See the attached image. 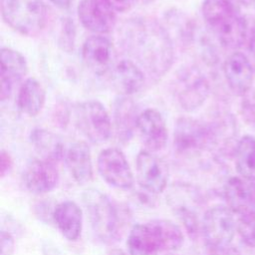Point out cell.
<instances>
[{
	"mask_svg": "<svg viewBox=\"0 0 255 255\" xmlns=\"http://www.w3.org/2000/svg\"><path fill=\"white\" fill-rule=\"evenodd\" d=\"M127 46L149 71L161 74L171 64L172 50L168 37L160 26L146 21L129 26Z\"/></svg>",
	"mask_w": 255,
	"mask_h": 255,
	"instance_id": "cell-1",
	"label": "cell"
},
{
	"mask_svg": "<svg viewBox=\"0 0 255 255\" xmlns=\"http://www.w3.org/2000/svg\"><path fill=\"white\" fill-rule=\"evenodd\" d=\"M183 242L180 227L166 219H154L132 227L128 238L129 255H162Z\"/></svg>",
	"mask_w": 255,
	"mask_h": 255,
	"instance_id": "cell-2",
	"label": "cell"
},
{
	"mask_svg": "<svg viewBox=\"0 0 255 255\" xmlns=\"http://www.w3.org/2000/svg\"><path fill=\"white\" fill-rule=\"evenodd\" d=\"M82 197L96 236L106 244L119 241L126 224L125 212L98 189L89 188Z\"/></svg>",
	"mask_w": 255,
	"mask_h": 255,
	"instance_id": "cell-3",
	"label": "cell"
},
{
	"mask_svg": "<svg viewBox=\"0 0 255 255\" xmlns=\"http://www.w3.org/2000/svg\"><path fill=\"white\" fill-rule=\"evenodd\" d=\"M1 14L16 32L35 36L46 24L47 8L43 0H1Z\"/></svg>",
	"mask_w": 255,
	"mask_h": 255,
	"instance_id": "cell-4",
	"label": "cell"
},
{
	"mask_svg": "<svg viewBox=\"0 0 255 255\" xmlns=\"http://www.w3.org/2000/svg\"><path fill=\"white\" fill-rule=\"evenodd\" d=\"M236 229L233 212L227 206L216 205L204 213L201 231L206 245L212 251L230 246Z\"/></svg>",
	"mask_w": 255,
	"mask_h": 255,
	"instance_id": "cell-5",
	"label": "cell"
},
{
	"mask_svg": "<svg viewBox=\"0 0 255 255\" xmlns=\"http://www.w3.org/2000/svg\"><path fill=\"white\" fill-rule=\"evenodd\" d=\"M76 124L92 142L102 143L112 133V123L105 107L98 101H87L76 108Z\"/></svg>",
	"mask_w": 255,
	"mask_h": 255,
	"instance_id": "cell-6",
	"label": "cell"
},
{
	"mask_svg": "<svg viewBox=\"0 0 255 255\" xmlns=\"http://www.w3.org/2000/svg\"><path fill=\"white\" fill-rule=\"evenodd\" d=\"M136 179L139 186L152 194L162 192L168 180L166 162L148 150H141L136 156Z\"/></svg>",
	"mask_w": 255,
	"mask_h": 255,
	"instance_id": "cell-7",
	"label": "cell"
},
{
	"mask_svg": "<svg viewBox=\"0 0 255 255\" xmlns=\"http://www.w3.org/2000/svg\"><path fill=\"white\" fill-rule=\"evenodd\" d=\"M98 170L110 185L128 189L133 185V174L125 154L116 147L101 151L98 156Z\"/></svg>",
	"mask_w": 255,
	"mask_h": 255,
	"instance_id": "cell-8",
	"label": "cell"
},
{
	"mask_svg": "<svg viewBox=\"0 0 255 255\" xmlns=\"http://www.w3.org/2000/svg\"><path fill=\"white\" fill-rule=\"evenodd\" d=\"M213 140V132L196 120L180 118L174 128V146L178 152L198 151Z\"/></svg>",
	"mask_w": 255,
	"mask_h": 255,
	"instance_id": "cell-9",
	"label": "cell"
},
{
	"mask_svg": "<svg viewBox=\"0 0 255 255\" xmlns=\"http://www.w3.org/2000/svg\"><path fill=\"white\" fill-rule=\"evenodd\" d=\"M78 16L85 28L99 34L111 32L117 22L114 9L104 0H81Z\"/></svg>",
	"mask_w": 255,
	"mask_h": 255,
	"instance_id": "cell-10",
	"label": "cell"
},
{
	"mask_svg": "<svg viewBox=\"0 0 255 255\" xmlns=\"http://www.w3.org/2000/svg\"><path fill=\"white\" fill-rule=\"evenodd\" d=\"M136 129L146 150L155 152L164 148L167 142V128L161 114L147 109L138 115Z\"/></svg>",
	"mask_w": 255,
	"mask_h": 255,
	"instance_id": "cell-11",
	"label": "cell"
},
{
	"mask_svg": "<svg viewBox=\"0 0 255 255\" xmlns=\"http://www.w3.org/2000/svg\"><path fill=\"white\" fill-rule=\"evenodd\" d=\"M0 62V99L4 102L10 98L15 85L26 76L28 66L24 56L10 48L1 49Z\"/></svg>",
	"mask_w": 255,
	"mask_h": 255,
	"instance_id": "cell-12",
	"label": "cell"
},
{
	"mask_svg": "<svg viewBox=\"0 0 255 255\" xmlns=\"http://www.w3.org/2000/svg\"><path fill=\"white\" fill-rule=\"evenodd\" d=\"M82 58L85 65L92 72L103 75L113 67L115 60L114 46L104 36H91L83 44Z\"/></svg>",
	"mask_w": 255,
	"mask_h": 255,
	"instance_id": "cell-13",
	"label": "cell"
},
{
	"mask_svg": "<svg viewBox=\"0 0 255 255\" xmlns=\"http://www.w3.org/2000/svg\"><path fill=\"white\" fill-rule=\"evenodd\" d=\"M208 82L198 71H187L179 77L177 98L184 110L190 112L199 108L208 97Z\"/></svg>",
	"mask_w": 255,
	"mask_h": 255,
	"instance_id": "cell-14",
	"label": "cell"
},
{
	"mask_svg": "<svg viewBox=\"0 0 255 255\" xmlns=\"http://www.w3.org/2000/svg\"><path fill=\"white\" fill-rule=\"evenodd\" d=\"M23 180L26 188L36 194L53 190L59 182V171L55 162L46 159H34L25 168Z\"/></svg>",
	"mask_w": 255,
	"mask_h": 255,
	"instance_id": "cell-15",
	"label": "cell"
},
{
	"mask_svg": "<svg viewBox=\"0 0 255 255\" xmlns=\"http://www.w3.org/2000/svg\"><path fill=\"white\" fill-rule=\"evenodd\" d=\"M253 72L248 57L240 52L229 55L223 65L224 77L230 90L240 96H244L251 90Z\"/></svg>",
	"mask_w": 255,
	"mask_h": 255,
	"instance_id": "cell-16",
	"label": "cell"
},
{
	"mask_svg": "<svg viewBox=\"0 0 255 255\" xmlns=\"http://www.w3.org/2000/svg\"><path fill=\"white\" fill-rule=\"evenodd\" d=\"M222 46L228 49L240 48L248 38L249 28L240 12L234 13L210 27Z\"/></svg>",
	"mask_w": 255,
	"mask_h": 255,
	"instance_id": "cell-17",
	"label": "cell"
},
{
	"mask_svg": "<svg viewBox=\"0 0 255 255\" xmlns=\"http://www.w3.org/2000/svg\"><path fill=\"white\" fill-rule=\"evenodd\" d=\"M111 82L122 96L137 93L144 84L142 71L130 60H122L112 69Z\"/></svg>",
	"mask_w": 255,
	"mask_h": 255,
	"instance_id": "cell-18",
	"label": "cell"
},
{
	"mask_svg": "<svg viewBox=\"0 0 255 255\" xmlns=\"http://www.w3.org/2000/svg\"><path fill=\"white\" fill-rule=\"evenodd\" d=\"M68 169L78 184H86L93 179V164L89 145L84 141L73 143L65 155Z\"/></svg>",
	"mask_w": 255,
	"mask_h": 255,
	"instance_id": "cell-19",
	"label": "cell"
},
{
	"mask_svg": "<svg viewBox=\"0 0 255 255\" xmlns=\"http://www.w3.org/2000/svg\"><path fill=\"white\" fill-rule=\"evenodd\" d=\"M53 218L65 238L75 241L80 237L83 215L81 208L75 202L68 200L59 203L54 209Z\"/></svg>",
	"mask_w": 255,
	"mask_h": 255,
	"instance_id": "cell-20",
	"label": "cell"
},
{
	"mask_svg": "<svg viewBox=\"0 0 255 255\" xmlns=\"http://www.w3.org/2000/svg\"><path fill=\"white\" fill-rule=\"evenodd\" d=\"M46 93L39 81L28 78L21 85L17 96L18 109L29 117L37 116L43 109Z\"/></svg>",
	"mask_w": 255,
	"mask_h": 255,
	"instance_id": "cell-21",
	"label": "cell"
},
{
	"mask_svg": "<svg viewBox=\"0 0 255 255\" xmlns=\"http://www.w3.org/2000/svg\"><path fill=\"white\" fill-rule=\"evenodd\" d=\"M136 110L130 99L122 96L115 103V124L117 134L120 140L128 141L136 128Z\"/></svg>",
	"mask_w": 255,
	"mask_h": 255,
	"instance_id": "cell-22",
	"label": "cell"
},
{
	"mask_svg": "<svg viewBox=\"0 0 255 255\" xmlns=\"http://www.w3.org/2000/svg\"><path fill=\"white\" fill-rule=\"evenodd\" d=\"M31 142L42 159L56 162L65 154L62 140L49 130L41 128L34 129L31 132Z\"/></svg>",
	"mask_w": 255,
	"mask_h": 255,
	"instance_id": "cell-23",
	"label": "cell"
},
{
	"mask_svg": "<svg viewBox=\"0 0 255 255\" xmlns=\"http://www.w3.org/2000/svg\"><path fill=\"white\" fill-rule=\"evenodd\" d=\"M224 198L227 207L233 213L242 215L251 210L249 184L240 177H231L227 180L224 186Z\"/></svg>",
	"mask_w": 255,
	"mask_h": 255,
	"instance_id": "cell-24",
	"label": "cell"
},
{
	"mask_svg": "<svg viewBox=\"0 0 255 255\" xmlns=\"http://www.w3.org/2000/svg\"><path fill=\"white\" fill-rule=\"evenodd\" d=\"M183 187L184 186L182 185V189L176 188L175 190H171L169 196V204L174 213L184 224V227L189 235L194 236L198 231L197 214L194 207L187 203V190Z\"/></svg>",
	"mask_w": 255,
	"mask_h": 255,
	"instance_id": "cell-25",
	"label": "cell"
},
{
	"mask_svg": "<svg viewBox=\"0 0 255 255\" xmlns=\"http://www.w3.org/2000/svg\"><path fill=\"white\" fill-rule=\"evenodd\" d=\"M235 166L238 173L247 180L255 179V137L244 135L235 148Z\"/></svg>",
	"mask_w": 255,
	"mask_h": 255,
	"instance_id": "cell-26",
	"label": "cell"
},
{
	"mask_svg": "<svg viewBox=\"0 0 255 255\" xmlns=\"http://www.w3.org/2000/svg\"><path fill=\"white\" fill-rule=\"evenodd\" d=\"M237 0H204L202 15L209 27L234 13L240 12Z\"/></svg>",
	"mask_w": 255,
	"mask_h": 255,
	"instance_id": "cell-27",
	"label": "cell"
},
{
	"mask_svg": "<svg viewBox=\"0 0 255 255\" xmlns=\"http://www.w3.org/2000/svg\"><path fill=\"white\" fill-rule=\"evenodd\" d=\"M237 230L247 245L255 247V210L241 215L237 223Z\"/></svg>",
	"mask_w": 255,
	"mask_h": 255,
	"instance_id": "cell-28",
	"label": "cell"
},
{
	"mask_svg": "<svg viewBox=\"0 0 255 255\" xmlns=\"http://www.w3.org/2000/svg\"><path fill=\"white\" fill-rule=\"evenodd\" d=\"M75 35H76V30H75L74 22L69 18L63 19L61 33L59 37V45L66 52H71L73 50Z\"/></svg>",
	"mask_w": 255,
	"mask_h": 255,
	"instance_id": "cell-29",
	"label": "cell"
},
{
	"mask_svg": "<svg viewBox=\"0 0 255 255\" xmlns=\"http://www.w3.org/2000/svg\"><path fill=\"white\" fill-rule=\"evenodd\" d=\"M242 114L248 123L255 124V92H251V90L244 95Z\"/></svg>",
	"mask_w": 255,
	"mask_h": 255,
	"instance_id": "cell-30",
	"label": "cell"
},
{
	"mask_svg": "<svg viewBox=\"0 0 255 255\" xmlns=\"http://www.w3.org/2000/svg\"><path fill=\"white\" fill-rule=\"evenodd\" d=\"M1 244V255H12L14 251V239L13 236L5 230L1 231L0 235Z\"/></svg>",
	"mask_w": 255,
	"mask_h": 255,
	"instance_id": "cell-31",
	"label": "cell"
},
{
	"mask_svg": "<svg viewBox=\"0 0 255 255\" xmlns=\"http://www.w3.org/2000/svg\"><path fill=\"white\" fill-rule=\"evenodd\" d=\"M110 7L119 12L130 10L136 3V0H104Z\"/></svg>",
	"mask_w": 255,
	"mask_h": 255,
	"instance_id": "cell-32",
	"label": "cell"
},
{
	"mask_svg": "<svg viewBox=\"0 0 255 255\" xmlns=\"http://www.w3.org/2000/svg\"><path fill=\"white\" fill-rule=\"evenodd\" d=\"M248 59L255 72V23L248 33Z\"/></svg>",
	"mask_w": 255,
	"mask_h": 255,
	"instance_id": "cell-33",
	"label": "cell"
},
{
	"mask_svg": "<svg viewBox=\"0 0 255 255\" xmlns=\"http://www.w3.org/2000/svg\"><path fill=\"white\" fill-rule=\"evenodd\" d=\"M12 165H13V160L11 155L7 151L2 150L0 155V172L2 177H4L11 170Z\"/></svg>",
	"mask_w": 255,
	"mask_h": 255,
	"instance_id": "cell-34",
	"label": "cell"
},
{
	"mask_svg": "<svg viewBox=\"0 0 255 255\" xmlns=\"http://www.w3.org/2000/svg\"><path fill=\"white\" fill-rule=\"evenodd\" d=\"M43 251L45 255H63L60 250L55 247L51 242H45L43 245Z\"/></svg>",
	"mask_w": 255,
	"mask_h": 255,
	"instance_id": "cell-35",
	"label": "cell"
},
{
	"mask_svg": "<svg viewBox=\"0 0 255 255\" xmlns=\"http://www.w3.org/2000/svg\"><path fill=\"white\" fill-rule=\"evenodd\" d=\"M213 253L215 255H241V253L236 248H233L231 246H228V247H226L224 249H221V250L213 251Z\"/></svg>",
	"mask_w": 255,
	"mask_h": 255,
	"instance_id": "cell-36",
	"label": "cell"
},
{
	"mask_svg": "<svg viewBox=\"0 0 255 255\" xmlns=\"http://www.w3.org/2000/svg\"><path fill=\"white\" fill-rule=\"evenodd\" d=\"M49 1L61 9H68L71 6V2H72V0H49Z\"/></svg>",
	"mask_w": 255,
	"mask_h": 255,
	"instance_id": "cell-37",
	"label": "cell"
},
{
	"mask_svg": "<svg viewBox=\"0 0 255 255\" xmlns=\"http://www.w3.org/2000/svg\"><path fill=\"white\" fill-rule=\"evenodd\" d=\"M249 193H250V200H251V205L255 210V179L250 180L249 183Z\"/></svg>",
	"mask_w": 255,
	"mask_h": 255,
	"instance_id": "cell-38",
	"label": "cell"
},
{
	"mask_svg": "<svg viewBox=\"0 0 255 255\" xmlns=\"http://www.w3.org/2000/svg\"><path fill=\"white\" fill-rule=\"evenodd\" d=\"M107 255H127V254L121 249H112L108 252Z\"/></svg>",
	"mask_w": 255,
	"mask_h": 255,
	"instance_id": "cell-39",
	"label": "cell"
},
{
	"mask_svg": "<svg viewBox=\"0 0 255 255\" xmlns=\"http://www.w3.org/2000/svg\"><path fill=\"white\" fill-rule=\"evenodd\" d=\"M239 3L245 5V6H249V5H253L255 3V0H237Z\"/></svg>",
	"mask_w": 255,
	"mask_h": 255,
	"instance_id": "cell-40",
	"label": "cell"
},
{
	"mask_svg": "<svg viewBox=\"0 0 255 255\" xmlns=\"http://www.w3.org/2000/svg\"><path fill=\"white\" fill-rule=\"evenodd\" d=\"M254 5H255V3H254Z\"/></svg>",
	"mask_w": 255,
	"mask_h": 255,
	"instance_id": "cell-41",
	"label": "cell"
}]
</instances>
